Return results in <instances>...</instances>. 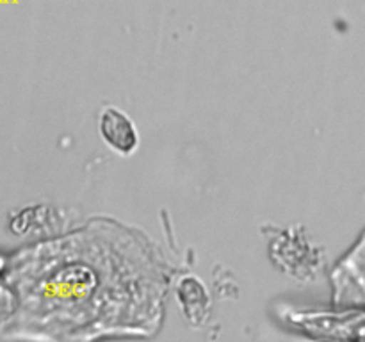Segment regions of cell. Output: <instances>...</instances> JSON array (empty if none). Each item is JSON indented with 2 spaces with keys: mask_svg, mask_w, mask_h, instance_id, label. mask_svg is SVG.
<instances>
[{
  "mask_svg": "<svg viewBox=\"0 0 365 342\" xmlns=\"http://www.w3.org/2000/svg\"><path fill=\"white\" fill-rule=\"evenodd\" d=\"M13 309L6 342H100L160 328L168 274L138 242H43L2 266Z\"/></svg>",
  "mask_w": 365,
  "mask_h": 342,
  "instance_id": "obj_1",
  "label": "cell"
},
{
  "mask_svg": "<svg viewBox=\"0 0 365 342\" xmlns=\"http://www.w3.org/2000/svg\"><path fill=\"white\" fill-rule=\"evenodd\" d=\"M100 135L120 155H130L139 145V135L130 118L118 107H106L98 120Z\"/></svg>",
  "mask_w": 365,
  "mask_h": 342,
  "instance_id": "obj_2",
  "label": "cell"
},
{
  "mask_svg": "<svg viewBox=\"0 0 365 342\" xmlns=\"http://www.w3.org/2000/svg\"><path fill=\"white\" fill-rule=\"evenodd\" d=\"M11 309H13V296H11L9 289H7L6 281H4L2 267H0V326L9 317Z\"/></svg>",
  "mask_w": 365,
  "mask_h": 342,
  "instance_id": "obj_3",
  "label": "cell"
},
{
  "mask_svg": "<svg viewBox=\"0 0 365 342\" xmlns=\"http://www.w3.org/2000/svg\"><path fill=\"white\" fill-rule=\"evenodd\" d=\"M323 342H328V341H323Z\"/></svg>",
  "mask_w": 365,
  "mask_h": 342,
  "instance_id": "obj_4",
  "label": "cell"
}]
</instances>
